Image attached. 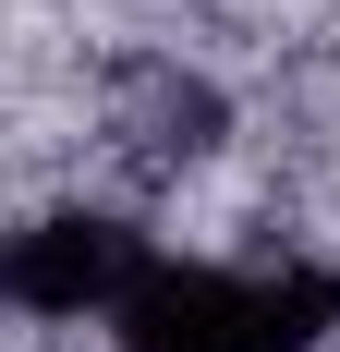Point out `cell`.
Wrapping results in <instances>:
<instances>
[{
    "mask_svg": "<svg viewBox=\"0 0 340 352\" xmlns=\"http://www.w3.org/2000/svg\"><path fill=\"white\" fill-rule=\"evenodd\" d=\"M109 328H122V352H316L340 328V280L328 267H279V280L146 267Z\"/></svg>",
    "mask_w": 340,
    "mask_h": 352,
    "instance_id": "6da1fadb",
    "label": "cell"
},
{
    "mask_svg": "<svg viewBox=\"0 0 340 352\" xmlns=\"http://www.w3.org/2000/svg\"><path fill=\"white\" fill-rule=\"evenodd\" d=\"M134 280H146V243L122 219H36L0 255V304H25V316H122Z\"/></svg>",
    "mask_w": 340,
    "mask_h": 352,
    "instance_id": "7a4b0ae2",
    "label": "cell"
}]
</instances>
